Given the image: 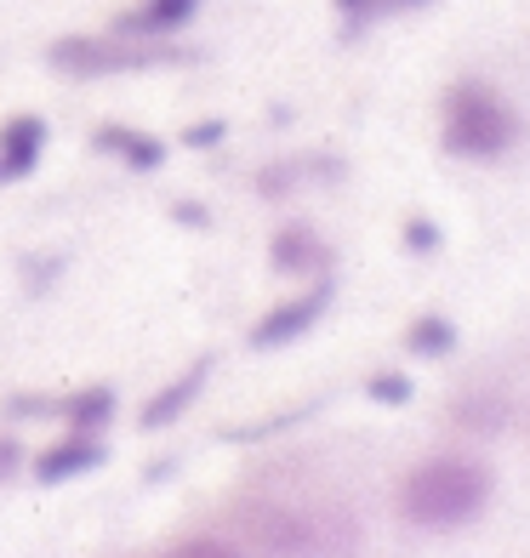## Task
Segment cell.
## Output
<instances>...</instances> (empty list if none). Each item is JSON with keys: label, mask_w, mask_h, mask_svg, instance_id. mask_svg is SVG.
Returning <instances> with one entry per match:
<instances>
[{"label": "cell", "mask_w": 530, "mask_h": 558, "mask_svg": "<svg viewBox=\"0 0 530 558\" xmlns=\"http://www.w3.org/2000/svg\"><path fill=\"white\" fill-rule=\"evenodd\" d=\"M46 120L40 114H12L7 125H0V189L7 183H23L35 166H40V155H46Z\"/></svg>", "instance_id": "obj_6"}, {"label": "cell", "mask_w": 530, "mask_h": 558, "mask_svg": "<svg viewBox=\"0 0 530 558\" xmlns=\"http://www.w3.org/2000/svg\"><path fill=\"white\" fill-rule=\"evenodd\" d=\"M332 7L348 17H371V12H394V0H332Z\"/></svg>", "instance_id": "obj_18"}, {"label": "cell", "mask_w": 530, "mask_h": 558, "mask_svg": "<svg viewBox=\"0 0 530 558\" xmlns=\"http://www.w3.org/2000/svg\"><path fill=\"white\" fill-rule=\"evenodd\" d=\"M206 376H212V360H194L183 376H171V383L143 404V427H171L177 416L189 411V404L200 399V388H206Z\"/></svg>", "instance_id": "obj_10"}, {"label": "cell", "mask_w": 530, "mask_h": 558, "mask_svg": "<svg viewBox=\"0 0 530 558\" xmlns=\"http://www.w3.org/2000/svg\"><path fill=\"white\" fill-rule=\"evenodd\" d=\"M194 12H200V0H137V12H125L120 29L125 35H171L183 23H194Z\"/></svg>", "instance_id": "obj_11"}, {"label": "cell", "mask_w": 530, "mask_h": 558, "mask_svg": "<svg viewBox=\"0 0 530 558\" xmlns=\"http://www.w3.org/2000/svg\"><path fill=\"white\" fill-rule=\"evenodd\" d=\"M332 296H337V286H332V279H314L309 291L286 296L280 308H268L257 325H251V348H286V342H297L302 331H314V325H320V314L332 308Z\"/></svg>", "instance_id": "obj_5"}, {"label": "cell", "mask_w": 530, "mask_h": 558, "mask_svg": "<svg viewBox=\"0 0 530 558\" xmlns=\"http://www.w3.org/2000/svg\"><path fill=\"white\" fill-rule=\"evenodd\" d=\"M257 547L268 558H342L332 542V524L314 513H297V507H268V513H257Z\"/></svg>", "instance_id": "obj_3"}, {"label": "cell", "mask_w": 530, "mask_h": 558, "mask_svg": "<svg viewBox=\"0 0 530 558\" xmlns=\"http://www.w3.org/2000/svg\"><path fill=\"white\" fill-rule=\"evenodd\" d=\"M23 462V450H17V439H0V478H7L12 468Z\"/></svg>", "instance_id": "obj_19"}, {"label": "cell", "mask_w": 530, "mask_h": 558, "mask_svg": "<svg viewBox=\"0 0 530 558\" xmlns=\"http://www.w3.org/2000/svg\"><path fill=\"white\" fill-rule=\"evenodd\" d=\"M160 558H240L229 542H212V536H194V542H177L171 553H160Z\"/></svg>", "instance_id": "obj_15"}, {"label": "cell", "mask_w": 530, "mask_h": 558, "mask_svg": "<svg viewBox=\"0 0 530 558\" xmlns=\"http://www.w3.org/2000/svg\"><path fill=\"white\" fill-rule=\"evenodd\" d=\"M394 7H427V0H394Z\"/></svg>", "instance_id": "obj_20"}, {"label": "cell", "mask_w": 530, "mask_h": 558, "mask_svg": "<svg viewBox=\"0 0 530 558\" xmlns=\"http://www.w3.org/2000/svg\"><path fill=\"white\" fill-rule=\"evenodd\" d=\"M406 245L411 251H439V222L434 217H406Z\"/></svg>", "instance_id": "obj_16"}, {"label": "cell", "mask_w": 530, "mask_h": 558, "mask_svg": "<svg viewBox=\"0 0 530 558\" xmlns=\"http://www.w3.org/2000/svg\"><path fill=\"white\" fill-rule=\"evenodd\" d=\"M104 462H109V450H104L97 434H69L52 450L35 456V478H40V485H63V478H81V473L104 468Z\"/></svg>", "instance_id": "obj_7"}, {"label": "cell", "mask_w": 530, "mask_h": 558, "mask_svg": "<svg viewBox=\"0 0 530 558\" xmlns=\"http://www.w3.org/2000/svg\"><path fill=\"white\" fill-rule=\"evenodd\" d=\"M519 137V114L485 81H457L445 92V148L462 160H496Z\"/></svg>", "instance_id": "obj_2"}, {"label": "cell", "mask_w": 530, "mask_h": 558, "mask_svg": "<svg viewBox=\"0 0 530 558\" xmlns=\"http://www.w3.org/2000/svg\"><path fill=\"white\" fill-rule=\"evenodd\" d=\"M268 263L280 268L286 279H297V274H320V268H332V251H325V240L314 234V228H280L274 234V245H268Z\"/></svg>", "instance_id": "obj_8"}, {"label": "cell", "mask_w": 530, "mask_h": 558, "mask_svg": "<svg viewBox=\"0 0 530 558\" xmlns=\"http://www.w3.org/2000/svg\"><path fill=\"white\" fill-rule=\"evenodd\" d=\"M222 137H229V120H200V125H189V132H183L189 148H217Z\"/></svg>", "instance_id": "obj_17"}, {"label": "cell", "mask_w": 530, "mask_h": 558, "mask_svg": "<svg viewBox=\"0 0 530 558\" xmlns=\"http://www.w3.org/2000/svg\"><path fill=\"white\" fill-rule=\"evenodd\" d=\"M92 143H97V155H115L132 171H155L166 160V143L155 132H137V125H97Z\"/></svg>", "instance_id": "obj_9"}, {"label": "cell", "mask_w": 530, "mask_h": 558, "mask_svg": "<svg viewBox=\"0 0 530 558\" xmlns=\"http://www.w3.org/2000/svg\"><path fill=\"white\" fill-rule=\"evenodd\" d=\"M406 348L422 353V360H445V353L457 348V325H450L445 314H422V319H411Z\"/></svg>", "instance_id": "obj_13"}, {"label": "cell", "mask_w": 530, "mask_h": 558, "mask_svg": "<svg viewBox=\"0 0 530 558\" xmlns=\"http://www.w3.org/2000/svg\"><path fill=\"white\" fill-rule=\"evenodd\" d=\"M365 393H371L376 404H411V376H399V371H376L371 383H365Z\"/></svg>", "instance_id": "obj_14"}, {"label": "cell", "mask_w": 530, "mask_h": 558, "mask_svg": "<svg viewBox=\"0 0 530 558\" xmlns=\"http://www.w3.org/2000/svg\"><path fill=\"white\" fill-rule=\"evenodd\" d=\"M148 63H166L160 52H148V46H120V40H58L52 46V69L63 74H81V81H92V74H132V69H148Z\"/></svg>", "instance_id": "obj_4"}, {"label": "cell", "mask_w": 530, "mask_h": 558, "mask_svg": "<svg viewBox=\"0 0 530 558\" xmlns=\"http://www.w3.org/2000/svg\"><path fill=\"white\" fill-rule=\"evenodd\" d=\"M52 411L74 427V434H97V427L115 416V388H81L69 399H52Z\"/></svg>", "instance_id": "obj_12"}, {"label": "cell", "mask_w": 530, "mask_h": 558, "mask_svg": "<svg viewBox=\"0 0 530 558\" xmlns=\"http://www.w3.org/2000/svg\"><path fill=\"white\" fill-rule=\"evenodd\" d=\"M491 501V468L473 456H434L406 473L399 485V513L417 530H462L485 513Z\"/></svg>", "instance_id": "obj_1"}]
</instances>
